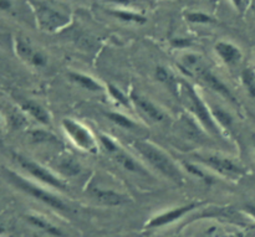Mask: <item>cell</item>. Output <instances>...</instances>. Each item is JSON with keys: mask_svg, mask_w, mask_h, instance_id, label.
Listing matches in <instances>:
<instances>
[{"mask_svg": "<svg viewBox=\"0 0 255 237\" xmlns=\"http://www.w3.org/2000/svg\"><path fill=\"white\" fill-rule=\"evenodd\" d=\"M110 2H114V4H119V5H125V6H129L134 2V0H107Z\"/></svg>", "mask_w": 255, "mask_h": 237, "instance_id": "f546056e", "label": "cell"}, {"mask_svg": "<svg viewBox=\"0 0 255 237\" xmlns=\"http://www.w3.org/2000/svg\"><path fill=\"white\" fill-rule=\"evenodd\" d=\"M90 195L94 200L105 206H121L128 203V198L124 194H120L115 190H110V189H100V188H92L90 191Z\"/></svg>", "mask_w": 255, "mask_h": 237, "instance_id": "7c38bea8", "label": "cell"}, {"mask_svg": "<svg viewBox=\"0 0 255 237\" xmlns=\"http://www.w3.org/2000/svg\"><path fill=\"white\" fill-rule=\"evenodd\" d=\"M174 46H178V47H184V46H188L189 45V40L186 39H176L173 41Z\"/></svg>", "mask_w": 255, "mask_h": 237, "instance_id": "1f68e13d", "label": "cell"}, {"mask_svg": "<svg viewBox=\"0 0 255 237\" xmlns=\"http://www.w3.org/2000/svg\"><path fill=\"white\" fill-rule=\"evenodd\" d=\"M61 126L67 138L80 151L91 154H96L99 152V139L81 122L72 118H65L62 119Z\"/></svg>", "mask_w": 255, "mask_h": 237, "instance_id": "277c9868", "label": "cell"}, {"mask_svg": "<svg viewBox=\"0 0 255 237\" xmlns=\"http://www.w3.org/2000/svg\"><path fill=\"white\" fill-rule=\"evenodd\" d=\"M109 92H110V96L116 101V103H119L120 106H125V107H128L129 103H131V99L129 97H127L124 92L120 91L117 87L112 86V84H109Z\"/></svg>", "mask_w": 255, "mask_h": 237, "instance_id": "484cf974", "label": "cell"}, {"mask_svg": "<svg viewBox=\"0 0 255 237\" xmlns=\"http://www.w3.org/2000/svg\"><path fill=\"white\" fill-rule=\"evenodd\" d=\"M5 176H6L7 180H9L15 188L21 190L22 193H25L26 195L34 198L35 200L42 203L44 205L49 206V208L54 209V210L56 211H60V213L70 211L69 206L64 203V200H62L60 196H57L56 194L52 193V191L47 190V189L45 188H41V186L26 180V179L22 178L21 175L16 174L15 171L5 170Z\"/></svg>", "mask_w": 255, "mask_h": 237, "instance_id": "7a4b0ae2", "label": "cell"}, {"mask_svg": "<svg viewBox=\"0 0 255 237\" xmlns=\"http://www.w3.org/2000/svg\"><path fill=\"white\" fill-rule=\"evenodd\" d=\"M114 157L115 160L127 171H131V173L138 174L139 176H149V171L139 163L138 160L133 158L132 156H129L127 152H125L124 149L120 148L115 152L114 154H111Z\"/></svg>", "mask_w": 255, "mask_h": 237, "instance_id": "5bb4252c", "label": "cell"}, {"mask_svg": "<svg viewBox=\"0 0 255 237\" xmlns=\"http://www.w3.org/2000/svg\"><path fill=\"white\" fill-rule=\"evenodd\" d=\"M59 169L65 176H75L81 171V165L72 157H66L59 163Z\"/></svg>", "mask_w": 255, "mask_h": 237, "instance_id": "ffe728a7", "label": "cell"}, {"mask_svg": "<svg viewBox=\"0 0 255 237\" xmlns=\"http://www.w3.org/2000/svg\"><path fill=\"white\" fill-rule=\"evenodd\" d=\"M156 76L159 81L163 82V83L166 84V86H168L172 91H173V89H177L178 83H177L176 79H174V77L171 75V72L167 71L164 67H158V69H157Z\"/></svg>", "mask_w": 255, "mask_h": 237, "instance_id": "cb8c5ba5", "label": "cell"}, {"mask_svg": "<svg viewBox=\"0 0 255 237\" xmlns=\"http://www.w3.org/2000/svg\"><path fill=\"white\" fill-rule=\"evenodd\" d=\"M186 19L189 22H192V24H212V22H216V20L213 17L202 11L186 12Z\"/></svg>", "mask_w": 255, "mask_h": 237, "instance_id": "603a6c76", "label": "cell"}, {"mask_svg": "<svg viewBox=\"0 0 255 237\" xmlns=\"http://www.w3.org/2000/svg\"><path fill=\"white\" fill-rule=\"evenodd\" d=\"M110 15L115 16L116 19L121 20L125 22H133V24H144L147 21L146 16L138 12L131 11V10H124V9H115L110 10Z\"/></svg>", "mask_w": 255, "mask_h": 237, "instance_id": "d6986e66", "label": "cell"}, {"mask_svg": "<svg viewBox=\"0 0 255 237\" xmlns=\"http://www.w3.org/2000/svg\"><path fill=\"white\" fill-rule=\"evenodd\" d=\"M253 142H254V148H255V136H254V138H253Z\"/></svg>", "mask_w": 255, "mask_h": 237, "instance_id": "836d02e7", "label": "cell"}, {"mask_svg": "<svg viewBox=\"0 0 255 237\" xmlns=\"http://www.w3.org/2000/svg\"><path fill=\"white\" fill-rule=\"evenodd\" d=\"M0 96H1V93H0Z\"/></svg>", "mask_w": 255, "mask_h": 237, "instance_id": "8d00e7d4", "label": "cell"}, {"mask_svg": "<svg viewBox=\"0 0 255 237\" xmlns=\"http://www.w3.org/2000/svg\"><path fill=\"white\" fill-rule=\"evenodd\" d=\"M10 9H11V1L10 0H0V10L7 11Z\"/></svg>", "mask_w": 255, "mask_h": 237, "instance_id": "4dcf8cb0", "label": "cell"}, {"mask_svg": "<svg viewBox=\"0 0 255 237\" xmlns=\"http://www.w3.org/2000/svg\"><path fill=\"white\" fill-rule=\"evenodd\" d=\"M21 108L26 112L29 116H31L32 118L36 119L37 122H40L41 124H50V114L47 113L46 109L42 108L39 103L32 101H24L21 103Z\"/></svg>", "mask_w": 255, "mask_h": 237, "instance_id": "ac0fdd59", "label": "cell"}, {"mask_svg": "<svg viewBox=\"0 0 255 237\" xmlns=\"http://www.w3.org/2000/svg\"><path fill=\"white\" fill-rule=\"evenodd\" d=\"M242 83L246 87L247 92L255 99V70L253 67H246L241 74Z\"/></svg>", "mask_w": 255, "mask_h": 237, "instance_id": "7402d4cb", "label": "cell"}, {"mask_svg": "<svg viewBox=\"0 0 255 237\" xmlns=\"http://www.w3.org/2000/svg\"><path fill=\"white\" fill-rule=\"evenodd\" d=\"M129 99H131V103L139 112V114L144 117L147 121L152 122V123H161V122L166 121V113L157 104H154L151 99L146 98V97L141 96L136 92H132L129 94Z\"/></svg>", "mask_w": 255, "mask_h": 237, "instance_id": "30bf717a", "label": "cell"}, {"mask_svg": "<svg viewBox=\"0 0 255 237\" xmlns=\"http://www.w3.org/2000/svg\"><path fill=\"white\" fill-rule=\"evenodd\" d=\"M244 213L248 214L249 216H251L252 219H254L255 220V205H247L244 206Z\"/></svg>", "mask_w": 255, "mask_h": 237, "instance_id": "f1b7e54d", "label": "cell"}, {"mask_svg": "<svg viewBox=\"0 0 255 237\" xmlns=\"http://www.w3.org/2000/svg\"><path fill=\"white\" fill-rule=\"evenodd\" d=\"M26 220L30 225L34 228L39 229L42 233L47 234V235L52 237H65V234L60 228H57L54 223L46 219L45 216L39 215V214H27Z\"/></svg>", "mask_w": 255, "mask_h": 237, "instance_id": "9a60e30c", "label": "cell"}, {"mask_svg": "<svg viewBox=\"0 0 255 237\" xmlns=\"http://www.w3.org/2000/svg\"><path fill=\"white\" fill-rule=\"evenodd\" d=\"M199 205H201V203L184 204V205L176 206V208L169 209V210L161 211V213L156 214V215L152 216L147 221L146 225H144V229L146 230H156V229H161L167 225H171V224L181 220L182 218H184L191 211L196 210L197 208H199Z\"/></svg>", "mask_w": 255, "mask_h": 237, "instance_id": "ba28073f", "label": "cell"}, {"mask_svg": "<svg viewBox=\"0 0 255 237\" xmlns=\"http://www.w3.org/2000/svg\"><path fill=\"white\" fill-rule=\"evenodd\" d=\"M99 141L101 143L102 148H105V151L109 152L110 154H114L117 149L121 148V146L117 144V142L115 139H112V137L107 136V134H100Z\"/></svg>", "mask_w": 255, "mask_h": 237, "instance_id": "83f0119b", "label": "cell"}, {"mask_svg": "<svg viewBox=\"0 0 255 237\" xmlns=\"http://www.w3.org/2000/svg\"><path fill=\"white\" fill-rule=\"evenodd\" d=\"M106 116L112 123H115L116 126L121 127L124 129H136L138 127L133 119L125 116L124 113H120V112H109V113H106Z\"/></svg>", "mask_w": 255, "mask_h": 237, "instance_id": "44dd1931", "label": "cell"}, {"mask_svg": "<svg viewBox=\"0 0 255 237\" xmlns=\"http://www.w3.org/2000/svg\"><path fill=\"white\" fill-rule=\"evenodd\" d=\"M67 76H69L70 81H72L76 86L81 87V88L86 89V91L101 92L105 89V87L97 79H95L92 76H89V75L82 74V72L70 71Z\"/></svg>", "mask_w": 255, "mask_h": 237, "instance_id": "2e32d148", "label": "cell"}, {"mask_svg": "<svg viewBox=\"0 0 255 237\" xmlns=\"http://www.w3.org/2000/svg\"><path fill=\"white\" fill-rule=\"evenodd\" d=\"M212 1H213V2H217V1H218V0H212Z\"/></svg>", "mask_w": 255, "mask_h": 237, "instance_id": "e575fe53", "label": "cell"}, {"mask_svg": "<svg viewBox=\"0 0 255 237\" xmlns=\"http://www.w3.org/2000/svg\"><path fill=\"white\" fill-rule=\"evenodd\" d=\"M132 147L139 154V157H142L152 168L156 169L164 178L169 179L177 185H182L184 183V175L176 161L156 144L138 139V141L132 142Z\"/></svg>", "mask_w": 255, "mask_h": 237, "instance_id": "6da1fadb", "label": "cell"}, {"mask_svg": "<svg viewBox=\"0 0 255 237\" xmlns=\"http://www.w3.org/2000/svg\"><path fill=\"white\" fill-rule=\"evenodd\" d=\"M30 2H31V6L34 7L37 24H39L40 29L44 30V31H56V30L61 29V27L66 26L69 24V15L59 11V10L51 7L50 5L45 4V2L35 1V0H31Z\"/></svg>", "mask_w": 255, "mask_h": 237, "instance_id": "8992f818", "label": "cell"}, {"mask_svg": "<svg viewBox=\"0 0 255 237\" xmlns=\"http://www.w3.org/2000/svg\"><path fill=\"white\" fill-rule=\"evenodd\" d=\"M15 160L17 161V164L26 173H29L32 178L39 180L44 185L49 186V188L59 189V190H66L67 189V185L64 181V179H61L59 175L52 173L51 170L42 166L41 164L36 163V161L31 160V159L26 158V157L20 156V154H15Z\"/></svg>", "mask_w": 255, "mask_h": 237, "instance_id": "52a82bcc", "label": "cell"}, {"mask_svg": "<svg viewBox=\"0 0 255 237\" xmlns=\"http://www.w3.org/2000/svg\"><path fill=\"white\" fill-rule=\"evenodd\" d=\"M186 168H187V170L189 171V173L193 174L194 176L199 178L201 180H203L204 183H212V180H213V179H212L211 176L208 175V173L206 171V169L201 168V166L197 165V164L186 163Z\"/></svg>", "mask_w": 255, "mask_h": 237, "instance_id": "4316f807", "label": "cell"}, {"mask_svg": "<svg viewBox=\"0 0 255 237\" xmlns=\"http://www.w3.org/2000/svg\"><path fill=\"white\" fill-rule=\"evenodd\" d=\"M15 51L16 55L22 60L27 62L31 66L35 67H44L47 64V57L44 52L36 50L32 46L31 42L26 37L17 36L15 39Z\"/></svg>", "mask_w": 255, "mask_h": 237, "instance_id": "9c48e42d", "label": "cell"}, {"mask_svg": "<svg viewBox=\"0 0 255 237\" xmlns=\"http://www.w3.org/2000/svg\"><path fill=\"white\" fill-rule=\"evenodd\" d=\"M196 77H198L203 83H206L207 86H208L211 89H213L214 92H217V93H219L221 96H223L224 98L229 99L232 103H237L236 97H234L233 93L229 91L228 87H227L226 84H224L223 82L216 76V75L212 74V72L208 70V67H204L202 71H199V74L197 75Z\"/></svg>", "mask_w": 255, "mask_h": 237, "instance_id": "4fadbf2b", "label": "cell"}, {"mask_svg": "<svg viewBox=\"0 0 255 237\" xmlns=\"http://www.w3.org/2000/svg\"><path fill=\"white\" fill-rule=\"evenodd\" d=\"M254 11H255V6H254Z\"/></svg>", "mask_w": 255, "mask_h": 237, "instance_id": "d590c367", "label": "cell"}, {"mask_svg": "<svg viewBox=\"0 0 255 237\" xmlns=\"http://www.w3.org/2000/svg\"><path fill=\"white\" fill-rule=\"evenodd\" d=\"M30 137H31V141L35 142V143H52V142H56V137L52 136L49 132L41 131V129L32 131L30 133Z\"/></svg>", "mask_w": 255, "mask_h": 237, "instance_id": "d4e9b609", "label": "cell"}, {"mask_svg": "<svg viewBox=\"0 0 255 237\" xmlns=\"http://www.w3.org/2000/svg\"><path fill=\"white\" fill-rule=\"evenodd\" d=\"M231 1H232V4L237 7V9L242 10V7H243V0H231Z\"/></svg>", "mask_w": 255, "mask_h": 237, "instance_id": "d6a6232c", "label": "cell"}, {"mask_svg": "<svg viewBox=\"0 0 255 237\" xmlns=\"http://www.w3.org/2000/svg\"><path fill=\"white\" fill-rule=\"evenodd\" d=\"M204 67L207 66L204 65L203 60L197 54H186L181 60V69L186 71V74L189 76L196 77L198 72Z\"/></svg>", "mask_w": 255, "mask_h": 237, "instance_id": "e0dca14e", "label": "cell"}, {"mask_svg": "<svg viewBox=\"0 0 255 237\" xmlns=\"http://www.w3.org/2000/svg\"><path fill=\"white\" fill-rule=\"evenodd\" d=\"M214 51L221 61L228 67H236L243 60V52L237 45L229 41H219L214 46Z\"/></svg>", "mask_w": 255, "mask_h": 237, "instance_id": "8fae6325", "label": "cell"}, {"mask_svg": "<svg viewBox=\"0 0 255 237\" xmlns=\"http://www.w3.org/2000/svg\"><path fill=\"white\" fill-rule=\"evenodd\" d=\"M182 88H183L184 93H186L187 98H188L189 107H191L192 112H193L196 118L199 121V123L202 124V127L211 134L219 136L222 133V128L217 123L211 108L207 106V103L203 101L198 91L189 83H183Z\"/></svg>", "mask_w": 255, "mask_h": 237, "instance_id": "3957f363", "label": "cell"}, {"mask_svg": "<svg viewBox=\"0 0 255 237\" xmlns=\"http://www.w3.org/2000/svg\"><path fill=\"white\" fill-rule=\"evenodd\" d=\"M196 160L227 179H238L246 174L243 166L237 161L219 154H197Z\"/></svg>", "mask_w": 255, "mask_h": 237, "instance_id": "5b68a950", "label": "cell"}]
</instances>
